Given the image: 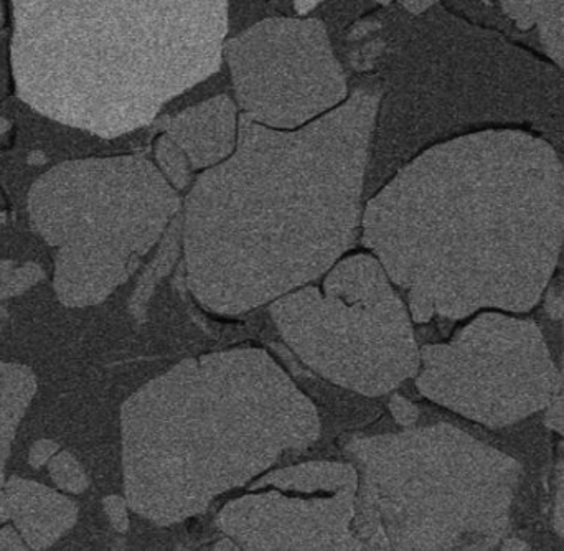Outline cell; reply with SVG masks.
<instances>
[{"label":"cell","mask_w":564,"mask_h":551,"mask_svg":"<svg viewBox=\"0 0 564 551\" xmlns=\"http://www.w3.org/2000/svg\"><path fill=\"white\" fill-rule=\"evenodd\" d=\"M230 0H12L20 98L102 138L129 134L224 62Z\"/></svg>","instance_id":"1"},{"label":"cell","mask_w":564,"mask_h":551,"mask_svg":"<svg viewBox=\"0 0 564 551\" xmlns=\"http://www.w3.org/2000/svg\"><path fill=\"white\" fill-rule=\"evenodd\" d=\"M377 244L463 253L487 301L532 307L564 240V169L529 132L492 129L421 152L365 214Z\"/></svg>","instance_id":"2"},{"label":"cell","mask_w":564,"mask_h":551,"mask_svg":"<svg viewBox=\"0 0 564 551\" xmlns=\"http://www.w3.org/2000/svg\"><path fill=\"white\" fill-rule=\"evenodd\" d=\"M381 93L358 89L327 115L282 131L240 115L234 154L187 202L188 235L215 247H328L360 214Z\"/></svg>","instance_id":"3"},{"label":"cell","mask_w":564,"mask_h":551,"mask_svg":"<svg viewBox=\"0 0 564 551\" xmlns=\"http://www.w3.org/2000/svg\"><path fill=\"white\" fill-rule=\"evenodd\" d=\"M177 208L174 187L141 155L63 162L29 197L33 225L58 248L59 289L78 268L83 279L86 268L151 244Z\"/></svg>","instance_id":"4"},{"label":"cell","mask_w":564,"mask_h":551,"mask_svg":"<svg viewBox=\"0 0 564 551\" xmlns=\"http://www.w3.org/2000/svg\"><path fill=\"white\" fill-rule=\"evenodd\" d=\"M237 105L268 128H302L348 98L327 26L312 17H276L225 42Z\"/></svg>","instance_id":"5"},{"label":"cell","mask_w":564,"mask_h":551,"mask_svg":"<svg viewBox=\"0 0 564 551\" xmlns=\"http://www.w3.org/2000/svg\"><path fill=\"white\" fill-rule=\"evenodd\" d=\"M159 129L184 152L192 172L207 171L227 161L237 149L238 105L230 96H215L169 116Z\"/></svg>","instance_id":"6"},{"label":"cell","mask_w":564,"mask_h":551,"mask_svg":"<svg viewBox=\"0 0 564 551\" xmlns=\"http://www.w3.org/2000/svg\"><path fill=\"white\" fill-rule=\"evenodd\" d=\"M29 377L23 371L0 365V520L6 519V500L2 497V476L10 441L17 428L23 404L29 401Z\"/></svg>","instance_id":"7"},{"label":"cell","mask_w":564,"mask_h":551,"mask_svg":"<svg viewBox=\"0 0 564 551\" xmlns=\"http://www.w3.org/2000/svg\"><path fill=\"white\" fill-rule=\"evenodd\" d=\"M536 26L546 55L564 68V0H545Z\"/></svg>","instance_id":"8"},{"label":"cell","mask_w":564,"mask_h":551,"mask_svg":"<svg viewBox=\"0 0 564 551\" xmlns=\"http://www.w3.org/2000/svg\"><path fill=\"white\" fill-rule=\"evenodd\" d=\"M154 148L159 171L164 174L172 187L184 188L192 174L191 164H188L184 152L164 132L159 136Z\"/></svg>","instance_id":"9"},{"label":"cell","mask_w":564,"mask_h":551,"mask_svg":"<svg viewBox=\"0 0 564 551\" xmlns=\"http://www.w3.org/2000/svg\"><path fill=\"white\" fill-rule=\"evenodd\" d=\"M545 0H500L503 12L520 30H530L539 22Z\"/></svg>","instance_id":"10"},{"label":"cell","mask_w":564,"mask_h":551,"mask_svg":"<svg viewBox=\"0 0 564 551\" xmlns=\"http://www.w3.org/2000/svg\"><path fill=\"white\" fill-rule=\"evenodd\" d=\"M378 3H391L398 2L400 6H403L408 12L413 13V15H421V13L430 10L431 7L436 6L441 0H375Z\"/></svg>","instance_id":"11"},{"label":"cell","mask_w":564,"mask_h":551,"mask_svg":"<svg viewBox=\"0 0 564 551\" xmlns=\"http://www.w3.org/2000/svg\"><path fill=\"white\" fill-rule=\"evenodd\" d=\"M549 421L553 428L564 433V400H556L555 403L552 401L550 407Z\"/></svg>","instance_id":"12"},{"label":"cell","mask_w":564,"mask_h":551,"mask_svg":"<svg viewBox=\"0 0 564 551\" xmlns=\"http://www.w3.org/2000/svg\"><path fill=\"white\" fill-rule=\"evenodd\" d=\"M322 2H324V0H292L295 12H297L299 15H305V13L312 12V10L321 6Z\"/></svg>","instance_id":"13"},{"label":"cell","mask_w":564,"mask_h":551,"mask_svg":"<svg viewBox=\"0 0 564 551\" xmlns=\"http://www.w3.org/2000/svg\"><path fill=\"white\" fill-rule=\"evenodd\" d=\"M10 128H12V125H10V122L7 121L6 118H2V116H0V136L7 134V132L10 131Z\"/></svg>","instance_id":"14"},{"label":"cell","mask_w":564,"mask_h":551,"mask_svg":"<svg viewBox=\"0 0 564 551\" xmlns=\"http://www.w3.org/2000/svg\"><path fill=\"white\" fill-rule=\"evenodd\" d=\"M2 3H0V25H2Z\"/></svg>","instance_id":"15"}]
</instances>
